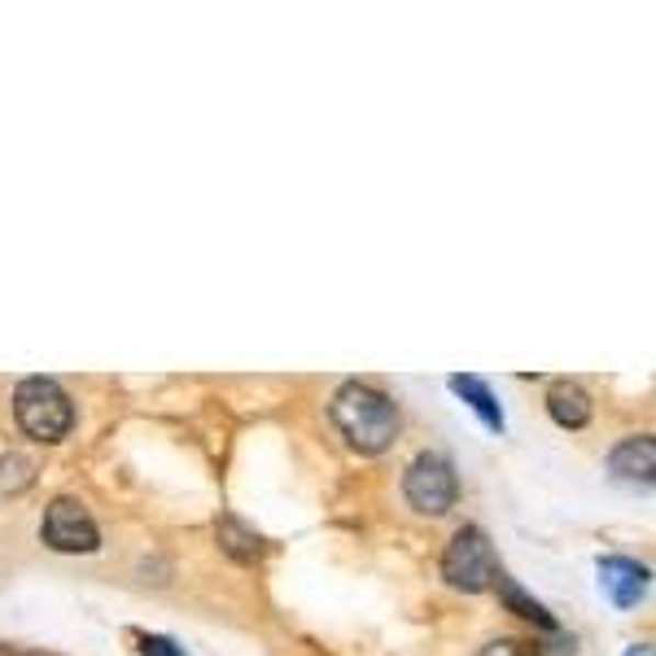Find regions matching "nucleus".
Wrapping results in <instances>:
<instances>
[{"label":"nucleus","instance_id":"nucleus-16","mask_svg":"<svg viewBox=\"0 0 656 656\" xmlns=\"http://www.w3.org/2000/svg\"><path fill=\"white\" fill-rule=\"evenodd\" d=\"M626 656H653V644H635V648H631Z\"/></svg>","mask_w":656,"mask_h":656},{"label":"nucleus","instance_id":"nucleus-9","mask_svg":"<svg viewBox=\"0 0 656 656\" xmlns=\"http://www.w3.org/2000/svg\"><path fill=\"white\" fill-rule=\"evenodd\" d=\"M495 587H499V600H504V609H508V613H517V618H525V622H534V626H543V631H556L552 613H547L534 596H525L517 578H508L504 569H495Z\"/></svg>","mask_w":656,"mask_h":656},{"label":"nucleus","instance_id":"nucleus-1","mask_svg":"<svg viewBox=\"0 0 656 656\" xmlns=\"http://www.w3.org/2000/svg\"><path fill=\"white\" fill-rule=\"evenodd\" d=\"M332 425L341 429V438L359 451V455H381V451H389V442L398 438V411H394V403L381 394V389H372V385H359V381H350V385H341L337 394H332Z\"/></svg>","mask_w":656,"mask_h":656},{"label":"nucleus","instance_id":"nucleus-2","mask_svg":"<svg viewBox=\"0 0 656 656\" xmlns=\"http://www.w3.org/2000/svg\"><path fill=\"white\" fill-rule=\"evenodd\" d=\"M13 416L35 442H61L75 425V407H70L66 389L48 376H26L13 389Z\"/></svg>","mask_w":656,"mask_h":656},{"label":"nucleus","instance_id":"nucleus-10","mask_svg":"<svg viewBox=\"0 0 656 656\" xmlns=\"http://www.w3.org/2000/svg\"><path fill=\"white\" fill-rule=\"evenodd\" d=\"M451 389L486 420V429L504 433V411H499V403H495V394H490V385H486L482 376H451Z\"/></svg>","mask_w":656,"mask_h":656},{"label":"nucleus","instance_id":"nucleus-11","mask_svg":"<svg viewBox=\"0 0 656 656\" xmlns=\"http://www.w3.org/2000/svg\"><path fill=\"white\" fill-rule=\"evenodd\" d=\"M215 534H219V547H224L233 561H241V565L255 561V556L263 552V539H259L255 530H246L237 517H224V521L215 525Z\"/></svg>","mask_w":656,"mask_h":656},{"label":"nucleus","instance_id":"nucleus-15","mask_svg":"<svg viewBox=\"0 0 656 656\" xmlns=\"http://www.w3.org/2000/svg\"><path fill=\"white\" fill-rule=\"evenodd\" d=\"M477 656H521V653H517V644H512V640H495V644H486Z\"/></svg>","mask_w":656,"mask_h":656},{"label":"nucleus","instance_id":"nucleus-18","mask_svg":"<svg viewBox=\"0 0 656 656\" xmlns=\"http://www.w3.org/2000/svg\"><path fill=\"white\" fill-rule=\"evenodd\" d=\"M0 656H9V653H4V648H0Z\"/></svg>","mask_w":656,"mask_h":656},{"label":"nucleus","instance_id":"nucleus-7","mask_svg":"<svg viewBox=\"0 0 656 656\" xmlns=\"http://www.w3.org/2000/svg\"><path fill=\"white\" fill-rule=\"evenodd\" d=\"M609 468H613L618 477H626V482H644V486H653V468H656L653 438H626L622 446H613Z\"/></svg>","mask_w":656,"mask_h":656},{"label":"nucleus","instance_id":"nucleus-8","mask_svg":"<svg viewBox=\"0 0 656 656\" xmlns=\"http://www.w3.org/2000/svg\"><path fill=\"white\" fill-rule=\"evenodd\" d=\"M547 411H552V420H556L561 429H583V425L591 420V398H587L583 385L556 381L552 394H547Z\"/></svg>","mask_w":656,"mask_h":656},{"label":"nucleus","instance_id":"nucleus-6","mask_svg":"<svg viewBox=\"0 0 656 656\" xmlns=\"http://www.w3.org/2000/svg\"><path fill=\"white\" fill-rule=\"evenodd\" d=\"M600 591L618 609H635L648 596V569L626 556H609V561H600Z\"/></svg>","mask_w":656,"mask_h":656},{"label":"nucleus","instance_id":"nucleus-14","mask_svg":"<svg viewBox=\"0 0 656 656\" xmlns=\"http://www.w3.org/2000/svg\"><path fill=\"white\" fill-rule=\"evenodd\" d=\"M140 656H184V648L167 635H149V640H140Z\"/></svg>","mask_w":656,"mask_h":656},{"label":"nucleus","instance_id":"nucleus-5","mask_svg":"<svg viewBox=\"0 0 656 656\" xmlns=\"http://www.w3.org/2000/svg\"><path fill=\"white\" fill-rule=\"evenodd\" d=\"M44 543L53 552H97L101 534H97V521L88 517V508L79 499H53L48 512H44Z\"/></svg>","mask_w":656,"mask_h":656},{"label":"nucleus","instance_id":"nucleus-12","mask_svg":"<svg viewBox=\"0 0 656 656\" xmlns=\"http://www.w3.org/2000/svg\"><path fill=\"white\" fill-rule=\"evenodd\" d=\"M35 482V464L26 455H4L0 460V490H26Z\"/></svg>","mask_w":656,"mask_h":656},{"label":"nucleus","instance_id":"nucleus-3","mask_svg":"<svg viewBox=\"0 0 656 656\" xmlns=\"http://www.w3.org/2000/svg\"><path fill=\"white\" fill-rule=\"evenodd\" d=\"M442 578L455 591H468V596H477L495 583V547L477 525L455 530V539L442 552Z\"/></svg>","mask_w":656,"mask_h":656},{"label":"nucleus","instance_id":"nucleus-17","mask_svg":"<svg viewBox=\"0 0 656 656\" xmlns=\"http://www.w3.org/2000/svg\"><path fill=\"white\" fill-rule=\"evenodd\" d=\"M31 656H53V653H31Z\"/></svg>","mask_w":656,"mask_h":656},{"label":"nucleus","instance_id":"nucleus-13","mask_svg":"<svg viewBox=\"0 0 656 656\" xmlns=\"http://www.w3.org/2000/svg\"><path fill=\"white\" fill-rule=\"evenodd\" d=\"M574 648H578L574 635H565V631H547V640L539 644V653L534 656H574Z\"/></svg>","mask_w":656,"mask_h":656},{"label":"nucleus","instance_id":"nucleus-4","mask_svg":"<svg viewBox=\"0 0 656 656\" xmlns=\"http://www.w3.org/2000/svg\"><path fill=\"white\" fill-rule=\"evenodd\" d=\"M455 468L442 460V455H416L411 464H407V477H403V495H407V504L416 508V512H425V517H442V512H451V504H455Z\"/></svg>","mask_w":656,"mask_h":656}]
</instances>
